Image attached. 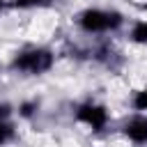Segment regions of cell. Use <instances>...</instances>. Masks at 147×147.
Listing matches in <instances>:
<instances>
[{"mask_svg": "<svg viewBox=\"0 0 147 147\" xmlns=\"http://www.w3.org/2000/svg\"><path fill=\"white\" fill-rule=\"evenodd\" d=\"M5 7H9V2H7V0H0V16H2V11H5Z\"/></svg>", "mask_w": 147, "mask_h": 147, "instance_id": "9", "label": "cell"}, {"mask_svg": "<svg viewBox=\"0 0 147 147\" xmlns=\"http://www.w3.org/2000/svg\"><path fill=\"white\" fill-rule=\"evenodd\" d=\"M76 25L85 34L103 37L115 34L122 28H126V18L117 9H103V7H85L76 14Z\"/></svg>", "mask_w": 147, "mask_h": 147, "instance_id": "1", "label": "cell"}, {"mask_svg": "<svg viewBox=\"0 0 147 147\" xmlns=\"http://www.w3.org/2000/svg\"><path fill=\"white\" fill-rule=\"evenodd\" d=\"M126 37L136 46H147V18H136L126 28Z\"/></svg>", "mask_w": 147, "mask_h": 147, "instance_id": "5", "label": "cell"}, {"mask_svg": "<svg viewBox=\"0 0 147 147\" xmlns=\"http://www.w3.org/2000/svg\"><path fill=\"white\" fill-rule=\"evenodd\" d=\"M74 119H76L78 124H83L87 131L101 133V131H106L108 124H110V110H108V106L90 99V101H83V103L76 106Z\"/></svg>", "mask_w": 147, "mask_h": 147, "instance_id": "3", "label": "cell"}, {"mask_svg": "<svg viewBox=\"0 0 147 147\" xmlns=\"http://www.w3.org/2000/svg\"><path fill=\"white\" fill-rule=\"evenodd\" d=\"M131 108L138 115H147V87H140L131 96Z\"/></svg>", "mask_w": 147, "mask_h": 147, "instance_id": "7", "label": "cell"}, {"mask_svg": "<svg viewBox=\"0 0 147 147\" xmlns=\"http://www.w3.org/2000/svg\"><path fill=\"white\" fill-rule=\"evenodd\" d=\"M53 5V0H9L11 9H21V11H32V9H48Z\"/></svg>", "mask_w": 147, "mask_h": 147, "instance_id": "6", "label": "cell"}, {"mask_svg": "<svg viewBox=\"0 0 147 147\" xmlns=\"http://www.w3.org/2000/svg\"><path fill=\"white\" fill-rule=\"evenodd\" d=\"M122 136L126 142H131L136 147L147 145V115L131 113V117H126L122 124Z\"/></svg>", "mask_w": 147, "mask_h": 147, "instance_id": "4", "label": "cell"}, {"mask_svg": "<svg viewBox=\"0 0 147 147\" xmlns=\"http://www.w3.org/2000/svg\"><path fill=\"white\" fill-rule=\"evenodd\" d=\"M53 67H55V53L48 46H28L18 51L9 62V69L21 76H44Z\"/></svg>", "mask_w": 147, "mask_h": 147, "instance_id": "2", "label": "cell"}, {"mask_svg": "<svg viewBox=\"0 0 147 147\" xmlns=\"http://www.w3.org/2000/svg\"><path fill=\"white\" fill-rule=\"evenodd\" d=\"M16 136V129H14V122L11 119H0V147L9 145Z\"/></svg>", "mask_w": 147, "mask_h": 147, "instance_id": "8", "label": "cell"}]
</instances>
